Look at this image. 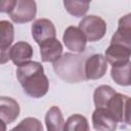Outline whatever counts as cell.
<instances>
[{"label": "cell", "instance_id": "6da1fadb", "mask_svg": "<svg viewBox=\"0 0 131 131\" xmlns=\"http://www.w3.org/2000/svg\"><path fill=\"white\" fill-rule=\"evenodd\" d=\"M16 77L26 94L33 98L43 97L49 88V82L40 62L29 61L19 66Z\"/></svg>", "mask_w": 131, "mask_h": 131}, {"label": "cell", "instance_id": "7a4b0ae2", "mask_svg": "<svg viewBox=\"0 0 131 131\" xmlns=\"http://www.w3.org/2000/svg\"><path fill=\"white\" fill-rule=\"evenodd\" d=\"M84 57L80 54L64 53L53 62V70L56 76L68 83H79L84 81Z\"/></svg>", "mask_w": 131, "mask_h": 131}, {"label": "cell", "instance_id": "3957f363", "mask_svg": "<svg viewBox=\"0 0 131 131\" xmlns=\"http://www.w3.org/2000/svg\"><path fill=\"white\" fill-rule=\"evenodd\" d=\"M131 56V40L123 38L118 33L112 37L111 44L105 50V59L113 67L129 61Z\"/></svg>", "mask_w": 131, "mask_h": 131}, {"label": "cell", "instance_id": "277c9868", "mask_svg": "<svg viewBox=\"0 0 131 131\" xmlns=\"http://www.w3.org/2000/svg\"><path fill=\"white\" fill-rule=\"evenodd\" d=\"M80 30L84 33L87 41L95 42L102 39L106 33L105 21L96 15H87L79 24Z\"/></svg>", "mask_w": 131, "mask_h": 131}, {"label": "cell", "instance_id": "5b68a950", "mask_svg": "<svg viewBox=\"0 0 131 131\" xmlns=\"http://www.w3.org/2000/svg\"><path fill=\"white\" fill-rule=\"evenodd\" d=\"M37 12L35 1L31 0H16V4L9 13L10 18L16 24H24L31 21Z\"/></svg>", "mask_w": 131, "mask_h": 131}, {"label": "cell", "instance_id": "8992f818", "mask_svg": "<svg viewBox=\"0 0 131 131\" xmlns=\"http://www.w3.org/2000/svg\"><path fill=\"white\" fill-rule=\"evenodd\" d=\"M106 70V59L102 54H93L85 61L84 72L87 80H97L102 78L105 75Z\"/></svg>", "mask_w": 131, "mask_h": 131}, {"label": "cell", "instance_id": "52a82bcc", "mask_svg": "<svg viewBox=\"0 0 131 131\" xmlns=\"http://www.w3.org/2000/svg\"><path fill=\"white\" fill-rule=\"evenodd\" d=\"M63 43L68 49L74 52H82L86 47L87 39L84 33L78 27L70 26L66 29L62 36Z\"/></svg>", "mask_w": 131, "mask_h": 131}, {"label": "cell", "instance_id": "ba28073f", "mask_svg": "<svg viewBox=\"0 0 131 131\" xmlns=\"http://www.w3.org/2000/svg\"><path fill=\"white\" fill-rule=\"evenodd\" d=\"M56 31L51 20L47 18H39L32 25V36L33 39L40 45L41 43L55 38Z\"/></svg>", "mask_w": 131, "mask_h": 131}, {"label": "cell", "instance_id": "9c48e42d", "mask_svg": "<svg viewBox=\"0 0 131 131\" xmlns=\"http://www.w3.org/2000/svg\"><path fill=\"white\" fill-rule=\"evenodd\" d=\"M117 120L104 108H95L92 114V124L96 131H115Z\"/></svg>", "mask_w": 131, "mask_h": 131}, {"label": "cell", "instance_id": "30bf717a", "mask_svg": "<svg viewBox=\"0 0 131 131\" xmlns=\"http://www.w3.org/2000/svg\"><path fill=\"white\" fill-rule=\"evenodd\" d=\"M40 54L41 59L44 62H55L60 58L62 53V45L56 39H49L40 45Z\"/></svg>", "mask_w": 131, "mask_h": 131}, {"label": "cell", "instance_id": "8fae6325", "mask_svg": "<svg viewBox=\"0 0 131 131\" xmlns=\"http://www.w3.org/2000/svg\"><path fill=\"white\" fill-rule=\"evenodd\" d=\"M0 30H1V60L0 62L3 64L5 63L9 57V50H10V45L12 44L13 41V26L11 23L7 20H1L0 21Z\"/></svg>", "mask_w": 131, "mask_h": 131}, {"label": "cell", "instance_id": "7c38bea8", "mask_svg": "<svg viewBox=\"0 0 131 131\" xmlns=\"http://www.w3.org/2000/svg\"><path fill=\"white\" fill-rule=\"evenodd\" d=\"M19 104L11 97H0V117L4 124L12 123L19 115Z\"/></svg>", "mask_w": 131, "mask_h": 131}, {"label": "cell", "instance_id": "4fadbf2b", "mask_svg": "<svg viewBox=\"0 0 131 131\" xmlns=\"http://www.w3.org/2000/svg\"><path fill=\"white\" fill-rule=\"evenodd\" d=\"M33 56V48L32 46L25 42L19 41L16 42L9 50V57L16 66H21L26 62H29Z\"/></svg>", "mask_w": 131, "mask_h": 131}, {"label": "cell", "instance_id": "5bb4252c", "mask_svg": "<svg viewBox=\"0 0 131 131\" xmlns=\"http://www.w3.org/2000/svg\"><path fill=\"white\" fill-rule=\"evenodd\" d=\"M45 124L47 131H64V120L60 110L57 106H51L45 115Z\"/></svg>", "mask_w": 131, "mask_h": 131}, {"label": "cell", "instance_id": "9a60e30c", "mask_svg": "<svg viewBox=\"0 0 131 131\" xmlns=\"http://www.w3.org/2000/svg\"><path fill=\"white\" fill-rule=\"evenodd\" d=\"M112 79L121 86L131 85V61L114 66L111 70Z\"/></svg>", "mask_w": 131, "mask_h": 131}, {"label": "cell", "instance_id": "2e32d148", "mask_svg": "<svg viewBox=\"0 0 131 131\" xmlns=\"http://www.w3.org/2000/svg\"><path fill=\"white\" fill-rule=\"evenodd\" d=\"M64 131H89L88 121L80 114L72 115L66 122Z\"/></svg>", "mask_w": 131, "mask_h": 131}, {"label": "cell", "instance_id": "e0dca14e", "mask_svg": "<svg viewBox=\"0 0 131 131\" xmlns=\"http://www.w3.org/2000/svg\"><path fill=\"white\" fill-rule=\"evenodd\" d=\"M116 93V91L107 85H101L99 87H97L94 91L93 94V100H94V104L95 107H101L102 105H104V103Z\"/></svg>", "mask_w": 131, "mask_h": 131}, {"label": "cell", "instance_id": "ac0fdd59", "mask_svg": "<svg viewBox=\"0 0 131 131\" xmlns=\"http://www.w3.org/2000/svg\"><path fill=\"white\" fill-rule=\"evenodd\" d=\"M63 5L68 12L76 17L83 16L89 8V2H84V1H71V0H66L63 1Z\"/></svg>", "mask_w": 131, "mask_h": 131}, {"label": "cell", "instance_id": "d6986e66", "mask_svg": "<svg viewBox=\"0 0 131 131\" xmlns=\"http://www.w3.org/2000/svg\"><path fill=\"white\" fill-rule=\"evenodd\" d=\"M9 131H43L41 122L36 118H26Z\"/></svg>", "mask_w": 131, "mask_h": 131}, {"label": "cell", "instance_id": "ffe728a7", "mask_svg": "<svg viewBox=\"0 0 131 131\" xmlns=\"http://www.w3.org/2000/svg\"><path fill=\"white\" fill-rule=\"evenodd\" d=\"M120 36L131 40V13L122 16L118 23V30L116 31Z\"/></svg>", "mask_w": 131, "mask_h": 131}, {"label": "cell", "instance_id": "44dd1931", "mask_svg": "<svg viewBox=\"0 0 131 131\" xmlns=\"http://www.w3.org/2000/svg\"><path fill=\"white\" fill-rule=\"evenodd\" d=\"M15 4H16V0H3L0 5V10L1 12L10 13L14 8Z\"/></svg>", "mask_w": 131, "mask_h": 131}, {"label": "cell", "instance_id": "7402d4cb", "mask_svg": "<svg viewBox=\"0 0 131 131\" xmlns=\"http://www.w3.org/2000/svg\"><path fill=\"white\" fill-rule=\"evenodd\" d=\"M124 122L131 126V97H128L124 108Z\"/></svg>", "mask_w": 131, "mask_h": 131}]
</instances>
